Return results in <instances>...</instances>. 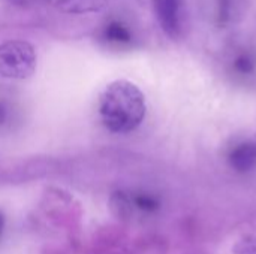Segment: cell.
Masks as SVG:
<instances>
[{
	"label": "cell",
	"mask_w": 256,
	"mask_h": 254,
	"mask_svg": "<svg viewBox=\"0 0 256 254\" xmlns=\"http://www.w3.org/2000/svg\"><path fill=\"white\" fill-rule=\"evenodd\" d=\"M99 114L108 130L116 133L132 132L146 117V97L134 82L117 79L104 90Z\"/></svg>",
	"instance_id": "1"
},
{
	"label": "cell",
	"mask_w": 256,
	"mask_h": 254,
	"mask_svg": "<svg viewBox=\"0 0 256 254\" xmlns=\"http://www.w3.org/2000/svg\"><path fill=\"white\" fill-rule=\"evenodd\" d=\"M36 69V52L32 43L12 39L0 43V75L12 79L28 78Z\"/></svg>",
	"instance_id": "2"
},
{
	"label": "cell",
	"mask_w": 256,
	"mask_h": 254,
	"mask_svg": "<svg viewBox=\"0 0 256 254\" xmlns=\"http://www.w3.org/2000/svg\"><path fill=\"white\" fill-rule=\"evenodd\" d=\"M183 0H153V9L160 28L170 37H177L182 31Z\"/></svg>",
	"instance_id": "3"
},
{
	"label": "cell",
	"mask_w": 256,
	"mask_h": 254,
	"mask_svg": "<svg viewBox=\"0 0 256 254\" xmlns=\"http://www.w3.org/2000/svg\"><path fill=\"white\" fill-rule=\"evenodd\" d=\"M231 168L237 172H249L256 166V144L243 142L234 147L228 156Z\"/></svg>",
	"instance_id": "4"
},
{
	"label": "cell",
	"mask_w": 256,
	"mask_h": 254,
	"mask_svg": "<svg viewBox=\"0 0 256 254\" xmlns=\"http://www.w3.org/2000/svg\"><path fill=\"white\" fill-rule=\"evenodd\" d=\"M105 0H57L56 7L63 13L82 15L102 10Z\"/></svg>",
	"instance_id": "5"
},
{
	"label": "cell",
	"mask_w": 256,
	"mask_h": 254,
	"mask_svg": "<svg viewBox=\"0 0 256 254\" xmlns=\"http://www.w3.org/2000/svg\"><path fill=\"white\" fill-rule=\"evenodd\" d=\"M104 36L108 42L116 43V45H124L132 40L130 30L120 21L110 22L104 30Z\"/></svg>",
	"instance_id": "6"
},
{
	"label": "cell",
	"mask_w": 256,
	"mask_h": 254,
	"mask_svg": "<svg viewBox=\"0 0 256 254\" xmlns=\"http://www.w3.org/2000/svg\"><path fill=\"white\" fill-rule=\"evenodd\" d=\"M234 69L242 75H249L255 70V58L250 54L243 52L234 60Z\"/></svg>",
	"instance_id": "7"
},
{
	"label": "cell",
	"mask_w": 256,
	"mask_h": 254,
	"mask_svg": "<svg viewBox=\"0 0 256 254\" xmlns=\"http://www.w3.org/2000/svg\"><path fill=\"white\" fill-rule=\"evenodd\" d=\"M135 205L140 210L147 211V213H153V211H156L159 208V202L154 198L148 196V195H140V196H136L135 198Z\"/></svg>",
	"instance_id": "8"
},
{
	"label": "cell",
	"mask_w": 256,
	"mask_h": 254,
	"mask_svg": "<svg viewBox=\"0 0 256 254\" xmlns=\"http://www.w3.org/2000/svg\"><path fill=\"white\" fill-rule=\"evenodd\" d=\"M10 4L21 7V9H30V7H36V6H42L45 3H48L50 0H8Z\"/></svg>",
	"instance_id": "9"
},
{
	"label": "cell",
	"mask_w": 256,
	"mask_h": 254,
	"mask_svg": "<svg viewBox=\"0 0 256 254\" xmlns=\"http://www.w3.org/2000/svg\"><path fill=\"white\" fill-rule=\"evenodd\" d=\"M2 231H3V216L0 214V235H2Z\"/></svg>",
	"instance_id": "10"
}]
</instances>
